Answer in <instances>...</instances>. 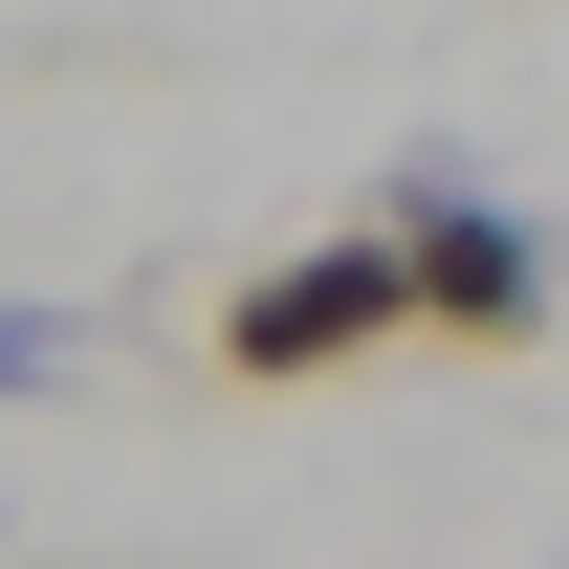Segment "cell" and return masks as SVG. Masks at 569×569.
<instances>
[{"label": "cell", "instance_id": "2", "mask_svg": "<svg viewBox=\"0 0 569 569\" xmlns=\"http://www.w3.org/2000/svg\"><path fill=\"white\" fill-rule=\"evenodd\" d=\"M372 351H417V329H395V241H307V263H241L219 284V372H241V395H307V372H372Z\"/></svg>", "mask_w": 569, "mask_h": 569}, {"label": "cell", "instance_id": "1", "mask_svg": "<svg viewBox=\"0 0 569 569\" xmlns=\"http://www.w3.org/2000/svg\"><path fill=\"white\" fill-rule=\"evenodd\" d=\"M372 241H395V329H417V351H526V329H548V241H526L460 153H395V176H372Z\"/></svg>", "mask_w": 569, "mask_h": 569}, {"label": "cell", "instance_id": "3", "mask_svg": "<svg viewBox=\"0 0 569 569\" xmlns=\"http://www.w3.org/2000/svg\"><path fill=\"white\" fill-rule=\"evenodd\" d=\"M67 372V307H0V395H44Z\"/></svg>", "mask_w": 569, "mask_h": 569}]
</instances>
